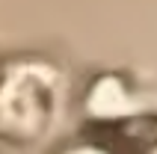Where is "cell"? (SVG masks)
I'll return each mask as SVG.
<instances>
[{
	"mask_svg": "<svg viewBox=\"0 0 157 154\" xmlns=\"http://www.w3.org/2000/svg\"><path fill=\"white\" fill-rule=\"evenodd\" d=\"M51 83L33 68H9L0 83V130L18 142L39 137L51 119Z\"/></svg>",
	"mask_w": 157,
	"mask_h": 154,
	"instance_id": "1",
	"label": "cell"
},
{
	"mask_svg": "<svg viewBox=\"0 0 157 154\" xmlns=\"http://www.w3.org/2000/svg\"><path fill=\"white\" fill-rule=\"evenodd\" d=\"M128 104V95H124L119 77H98V83L92 86L89 92V110L95 119H116L119 116V107Z\"/></svg>",
	"mask_w": 157,
	"mask_h": 154,
	"instance_id": "2",
	"label": "cell"
},
{
	"mask_svg": "<svg viewBox=\"0 0 157 154\" xmlns=\"http://www.w3.org/2000/svg\"><path fill=\"white\" fill-rule=\"evenodd\" d=\"M59 154H119V151L101 137H83V139H74L68 145H62Z\"/></svg>",
	"mask_w": 157,
	"mask_h": 154,
	"instance_id": "3",
	"label": "cell"
}]
</instances>
